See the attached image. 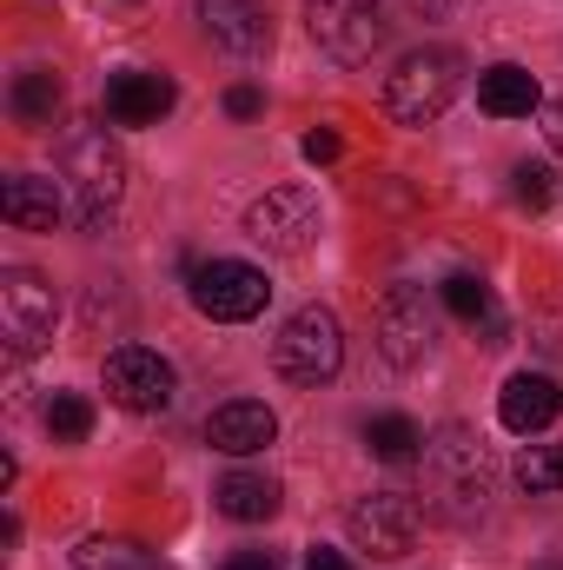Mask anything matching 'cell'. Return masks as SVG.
Masks as SVG:
<instances>
[{
	"mask_svg": "<svg viewBox=\"0 0 563 570\" xmlns=\"http://www.w3.org/2000/svg\"><path fill=\"white\" fill-rule=\"evenodd\" d=\"M186 298H192V312L213 318V325H246V318L266 312L273 279H266L259 266H246V259H199V266L186 273Z\"/></svg>",
	"mask_w": 563,
	"mask_h": 570,
	"instance_id": "5b68a950",
	"label": "cell"
},
{
	"mask_svg": "<svg viewBox=\"0 0 563 570\" xmlns=\"http://www.w3.org/2000/svg\"><path fill=\"white\" fill-rule=\"evenodd\" d=\"M120 193H127V153L113 146V134L93 127V120L73 127L60 140V199H67V219L80 233H100L113 219Z\"/></svg>",
	"mask_w": 563,
	"mask_h": 570,
	"instance_id": "7a4b0ae2",
	"label": "cell"
},
{
	"mask_svg": "<svg viewBox=\"0 0 563 570\" xmlns=\"http://www.w3.org/2000/svg\"><path fill=\"white\" fill-rule=\"evenodd\" d=\"M273 365H279V379H292V385H332L338 365H345L338 318L325 305H298L279 325V338H273Z\"/></svg>",
	"mask_w": 563,
	"mask_h": 570,
	"instance_id": "277c9868",
	"label": "cell"
},
{
	"mask_svg": "<svg viewBox=\"0 0 563 570\" xmlns=\"http://www.w3.org/2000/svg\"><path fill=\"white\" fill-rule=\"evenodd\" d=\"M563 412V392L551 372H517V379H504V392H497V419L504 431H517V438H537V431H551Z\"/></svg>",
	"mask_w": 563,
	"mask_h": 570,
	"instance_id": "5bb4252c",
	"label": "cell"
},
{
	"mask_svg": "<svg viewBox=\"0 0 563 570\" xmlns=\"http://www.w3.org/2000/svg\"><path fill=\"white\" fill-rule=\"evenodd\" d=\"M246 233L266 246V253H305L318 239V193L312 186H273L266 199L246 206Z\"/></svg>",
	"mask_w": 563,
	"mask_h": 570,
	"instance_id": "ba28073f",
	"label": "cell"
},
{
	"mask_svg": "<svg viewBox=\"0 0 563 570\" xmlns=\"http://www.w3.org/2000/svg\"><path fill=\"white\" fill-rule=\"evenodd\" d=\"M226 114H233V120H259V114H266V94H259V87H233V94H226Z\"/></svg>",
	"mask_w": 563,
	"mask_h": 570,
	"instance_id": "484cf974",
	"label": "cell"
},
{
	"mask_svg": "<svg viewBox=\"0 0 563 570\" xmlns=\"http://www.w3.org/2000/svg\"><path fill=\"white\" fill-rule=\"evenodd\" d=\"M226 570H285V558H279V551H233Z\"/></svg>",
	"mask_w": 563,
	"mask_h": 570,
	"instance_id": "4316f807",
	"label": "cell"
},
{
	"mask_svg": "<svg viewBox=\"0 0 563 570\" xmlns=\"http://www.w3.org/2000/svg\"><path fill=\"white\" fill-rule=\"evenodd\" d=\"M557 199V179H551V166H537V159H524L517 166V206H531V213H544Z\"/></svg>",
	"mask_w": 563,
	"mask_h": 570,
	"instance_id": "d4e9b609",
	"label": "cell"
},
{
	"mask_svg": "<svg viewBox=\"0 0 563 570\" xmlns=\"http://www.w3.org/2000/svg\"><path fill=\"white\" fill-rule=\"evenodd\" d=\"M412 7H418L424 20H437V13H444V7H451V0H412Z\"/></svg>",
	"mask_w": 563,
	"mask_h": 570,
	"instance_id": "4dcf8cb0",
	"label": "cell"
},
{
	"mask_svg": "<svg viewBox=\"0 0 563 570\" xmlns=\"http://www.w3.org/2000/svg\"><path fill=\"white\" fill-rule=\"evenodd\" d=\"M172 80L166 73H146V67H120L107 73V120L113 127H159L172 114Z\"/></svg>",
	"mask_w": 563,
	"mask_h": 570,
	"instance_id": "4fadbf2b",
	"label": "cell"
},
{
	"mask_svg": "<svg viewBox=\"0 0 563 570\" xmlns=\"http://www.w3.org/2000/svg\"><path fill=\"white\" fill-rule=\"evenodd\" d=\"M544 140L551 153H563V100H544Z\"/></svg>",
	"mask_w": 563,
	"mask_h": 570,
	"instance_id": "f1b7e54d",
	"label": "cell"
},
{
	"mask_svg": "<svg viewBox=\"0 0 563 570\" xmlns=\"http://www.w3.org/2000/svg\"><path fill=\"white\" fill-rule=\"evenodd\" d=\"M511 478H517V491H531V498L563 491V444H524L517 464H511Z\"/></svg>",
	"mask_w": 563,
	"mask_h": 570,
	"instance_id": "603a6c76",
	"label": "cell"
},
{
	"mask_svg": "<svg viewBox=\"0 0 563 570\" xmlns=\"http://www.w3.org/2000/svg\"><path fill=\"white\" fill-rule=\"evenodd\" d=\"M477 107H484L491 120H531V114L544 107V87H537V73H531V67L497 60V67H484V73H477Z\"/></svg>",
	"mask_w": 563,
	"mask_h": 570,
	"instance_id": "2e32d148",
	"label": "cell"
},
{
	"mask_svg": "<svg viewBox=\"0 0 563 570\" xmlns=\"http://www.w3.org/2000/svg\"><path fill=\"white\" fill-rule=\"evenodd\" d=\"M273 438H279V419H273V405H259V399H233V405H219V412L206 419V444L226 451V458H253V451H266Z\"/></svg>",
	"mask_w": 563,
	"mask_h": 570,
	"instance_id": "9a60e30c",
	"label": "cell"
},
{
	"mask_svg": "<svg viewBox=\"0 0 563 570\" xmlns=\"http://www.w3.org/2000/svg\"><path fill=\"white\" fill-rule=\"evenodd\" d=\"M345 531L372 558H405L418 544V498H405V491H365L345 511Z\"/></svg>",
	"mask_w": 563,
	"mask_h": 570,
	"instance_id": "30bf717a",
	"label": "cell"
},
{
	"mask_svg": "<svg viewBox=\"0 0 563 570\" xmlns=\"http://www.w3.org/2000/svg\"><path fill=\"white\" fill-rule=\"evenodd\" d=\"M365 444H372V458H385V464H412L424 451V431L405 419V412H378V419H365Z\"/></svg>",
	"mask_w": 563,
	"mask_h": 570,
	"instance_id": "44dd1931",
	"label": "cell"
},
{
	"mask_svg": "<svg viewBox=\"0 0 563 570\" xmlns=\"http://www.w3.org/2000/svg\"><path fill=\"white\" fill-rule=\"evenodd\" d=\"M213 504H219V518H233V524H266V518L279 511V484H273L266 471H226V478L213 484Z\"/></svg>",
	"mask_w": 563,
	"mask_h": 570,
	"instance_id": "ac0fdd59",
	"label": "cell"
},
{
	"mask_svg": "<svg viewBox=\"0 0 563 570\" xmlns=\"http://www.w3.org/2000/svg\"><path fill=\"white\" fill-rule=\"evenodd\" d=\"M305 570H352V564H345V558H338V551H325V544H318V551H312V558H305Z\"/></svg>",
	"mask_w": 563,
	"mask_h": 570,
	"instance_id": "f546056e",
	"label": "cell"
},
{
	"mask_svg": "<svg viewBox=\"0 0 563 570\" xmlns=\"http://www.w3.org/2000/svg\"><path fill=\"white\" fill-rule=\"evenodd\" d=\"M60 73L53 67H27V73H13V120L20 127H53V114H60Z\"/></svg>",
	"mask_w": 563,
	"mask_h": 570,
	"instance_id": "d6986e66",
	"label": "cell"
},
{
	"mask_svg": "<svg viewBox=\"0 0 563 570\" xmlns=\"http://www.w3.org/2000/svg\"><path fill=\"white\" fill-rule=\"evenodd\" d=\"M53 318H60V298H53V285L40 273H27V266L0 273V338H7L13 358L40 352L53 338Z\"/></svg>",
	"mask_w": 563,
	"mask_h": 570,
	"instance_id": "52a82bcc",
	"label": "cell"
},
{
	"mask_svg": "<svg viewBox=\"0 0 563 570\" xmlns=\"http://www.w3.org/2000/svg\"><path fill=\"white\" fill-rule=\"evenodd\" d=\"M67 213L60 199V179H40V173H13L0 186V219L20 226V233H53V219Z\"/></svg>",
	"mask_w": 563,
	"mask_h": 570,
	"instance_id": "e0dca14e",
	"label": "cell"
},
{
	"mask_svg": "<svg viewBox=\"0 0 563 570\" xmlns=\"http://www.w3.org/2000/svg\"><path fill=\"white\" fill-rule=\"evenodd\" d=\"M551 570H563V564H551Z\"/></svg>",
	"mask_w": 563,
	"mask_h": 570,
	"instance_id": "1f68e13d",
	"label": "cell"
},
{
	"mask_svg": "<svg viewBox=\"0 0 563 570\" xmlns=\"http://www.w3.org/2000/svg\"><path fill=\"white\" fill-rule=\"evenodd\" d=\"M298 153H305L312 166H325V159H338V134H325V127H318V134H305V146H298Z\"/></svg>",
	"mask_w": 563,
	"mask_h": 570,
	"instance_id": "83f0119b",
	"label": "cell"
},
{
	"mask_svg": "<svg viewBox=\"0 0 563 570\" xmlns=\"http://www.w3.org/2000/svg\"><path fill=\"white\" fill-rule=\"evenodd\" d=\"M73 570H166V564H159V551H146L134 538H87L73 551Z\"/></svg>",
	"mask_w": 563,
	"mask_h": 570,
	"instance_id": "7402d4cb",
	"label": "cell"
},
{
	"mask_svg": "<svg viewBox=\"0 0 563 570\" xmlns=\"http://www.w3.org/2000/svg\"><path fill=\"white\" fill-rule=\"evenodd\" d=\"M199 33L233 53V60H266L273 53V13L266 0H199Z\"/></svg>",
	"mask_w": 563,
	"mask_h": 570,
	"instance_id": "7c38bea8",
	"label": "cell"
},
{
	"mask_svg": "<svg viewBox=\"0 0 563 570\" xmlns=\"http://www.w3.org/2000/svg\"><path fill=\"white\" fill-rule=\"evenodd\" d=\"M464 87V53L457 47H412L392 73H385V114L398 127H431L451 114Z\"/></svg>",
	"mask_w": 563,
	"mask_h": 570,
	"instance_id": "3957f363",
	"label": "cell"
},
{
	"mask_svg": "<svg viewBox=\"0 0 563 570\" xmlns=\"http://www.w3.org/2000/svg\"><path fill=\"white\" fill-rule=\"evenodd\" d=\"M418 464H424V498H431V511H437L444 524L471 531V524L491 518V484H497V471H491V451H484V438L471 425L431 431L424 451H418Z\"/></svg>",
	"mask_w": 563,
	"mask_h": 570,
	"instance_id": "6da1fadb",
	"label": "cell"
},
{
	"mask_svg": "<svg viewBox=\"0 0 563 570\" xmlns=\"http://www.w3.org/2000/svg\"><path fill=\"white\" fill-rule=\"evenodd\" d=\"M305 27L332 60L358 67L385 47V0H305Z\"/></svg>",
	"mask_w": 563,
	"mask_h": 570,
	"instance_id": "8992f818",
	"label": "cell"
},
{
	"mask_svg": "<svg viewBox=\"0 0 563 570\" xmlns=\"http://www.w3.org/2000/svg\"><path fill=\"white\" fill-rule=\"evenodd\" d=\"M87 431H93V405H87L80 392H53V399H47V438H53V444H80Z\"/></svg>",
	"mask_w": 563,
	"mask_h": 570,
	"instance_id": "cb8c5ba5",
	"label": "cell"
},
{
	"mask_svg": "<svg viewBox=\"0 0 563 570\" xmlns=\"http://www.w3.org/2000/svg\"><path fill=\"white\" fill-rule=\"evenodd\" d=\"M378 352L398 372H412V365H424L437 352V312H431V298L418 285H392L385 292V305H378Z\"/></svg>",
	"mask_w": 563,
	"mask_h": 570,
	"instance_id": "9c48e42d",
	"label": "cell"
},
{
	"mask_svg": "<svg viewBox=\"0 0 563 570\" xmlns=\"http://www.w3.org/2000/svg\"><path fill=\"white\" fill-rule=\"evenodd\" d=\"M100 379H107V399L120 405V412H166L172 405V365L159 358V352H146V345H120V352H107V365H100Z\"/></svg>",
	"mask_w": 563,
	"mask_h": 570,
	"instance_id": "8fae6325",
	"label": "cell"
},
{
	"mask_svg": "<svg viewBox=\"0 0 563 570\" xmlns=\"http://www.w3.org/2000/svg\"><path fill=\"white\" fill-rule=\"evenodd\" d=\"M444 305L464 318V325H484V345H504V318H497V298L477 273H451L444 279Z\"/></svg>",
	"mask_w": 563,
	"mask_h": 570,
	"instance_id": "ffe728a7",
	"label": "cell"
}]
</instances>
